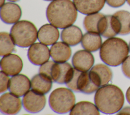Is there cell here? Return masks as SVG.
I'll return each instance as SVG.
<instances>
[{
	"label": "cell",
	"instance_id": "cell-1",
	"mask_svg": "<svg viewBox=\"0 0 130 115\" xmlns=\"http://www.w3.org/2000/svg\"><path fill=\"white\" fill-rule=\"evenodd\" d=\"M77 10L71 0H53L46 9V17L50 23L59 28L72 25L76 20Z\"/></svg>",
	"mask_w": 130,
	"mask_h": 115
},
{
	"label": "cell",
	"instance_id": "cell-2",
	"mask_svg": "<svg viewBox=\"0 0 130 115\" xmlns=\"http://www.w3.org/2000/svg\"><path fill=\"white\" fill-rule=\"evenodd\" d=\"M94 101L99 110L105 114L118 112L124 102V94L117 86L109 84L100 87L94 95Z\"/></svg>",
	"mask_w": 130,
	"mask_h": 115
},
{
	"label": "cell",
	"instance_id": "cell-3",
	"mask_svg": "<svg viewBox=\"0 0 130 115\" xmlns=\"http://www.w3.org/2000/svg\"><path fill=\"white\" fill-rule=\"evenodd\" d=\"M129 47L125 41L116 37H109L102 45L100 50L101 60L106 64L117 66L121 64L129 53Z\"/></svg>",
	"mask_w": 130,
	"mask_h": 115
},
{
	"label": "cell",
	"instance_id": "cell-4",
	"mask_svg": "<svg viewBox=\"0 0 130 115\" xmlns=\"http://www.w3.org/2000/svg\"><path fill=\"white\" fill-rule=\"evenodd\" d=\"M10 35L16 45L21 48H26L36 41L38 31L32 22L21 20L13 25L10 30Z\"/></svg>",
	"mask_w": 130,
	"mask_h": 115
},
{
	"label": "cell",
	"instance_id": "cell-5",
	"mask_svg": "<svg viewBox=\"0 0 130 115\" xmlns=\"http://www.w3.org/2000/svg\"><path fill=\"white\" fill-rule=\"evenodd\" d=\"M76 98L72 90L58 88L54 90L49 97L50 108L55 112L66 113L72 110L75 104Z\"/></svg>",
	"mask_w": 130,
	"mask_h": 115
},
{
	"label": "cell",
	"instance_id": "cell-6",
	"mask_svg": "<svg viewBox=\"0 0 130 115\" xmlns=\"http://www.w3.org/2000/svg\"><path fill=\"white\" fill-rule=\"evenodd\" d=\"M46 102V97L44 94L38 93L33 90L28 91L22 99L24 108L30 113L41 111L44 108Z\"/></svg>",
	"mask_w": 130,
	"mask_h": 115
},
{
	"label": "cell",
	"instance_id": "cell-7",
	"mask_svg": "<svg viewBox=\"0 0 130 115\" xmlns=\"http://www.w3.org/2000/svg\"><path fill=\"white\" fill-rule=\"evenodd\" d=\"M120 30L117 17L113 15H104L98 25L99 33L105 37H112L119 34Z\"/></svg>",
	"mask_w": 130,
	"mask_h": 115
},
{
	"label": "cell",
	"instance_id": "cell-8",
	"mask_svg": "<svg viewBox=\"0 0 130 115\" xmlns=\"http://www.w3.org/2000/svg\"><path fill=\"white\" fill-rule=\"evenodd\" d=\"M50 50L48 47L41 43L32 44L28 49L27 57L29 61L34 65H41L50 58Z\"/></svg>",
	"mask_w": 130,
	"mask_h": 115
},
{
	"label": "cell",
	"instance_id": "cell-9",
	"mask_svg": "<svg viewBox=\"0 0 130 115\" xmlns=\"http://www.w3.org/2000/svg\"><path fill=\"white\" fill-rule=\"evenodd\" d=\"M100 87L98 79L93 71L90 70L81 72L78 83V92L91 94Z\"/></svg>",
	"mask_w": 130,
	"mask_h": 115
},
{
	"label": "cell",
	"instance_id": "cell-10",
	"mask_svg": "<svg viewBox=\"0 0 130 115\" xmlns=\"http://www.w3.org/2000/svg\"><path fill=\"white\" fill-rule=\"evenodd\" d=\"M22 102L20 98L12 93H5L0 98V109L6 114H15L21 109Z\"/></svg>",
	"mask_w": 130,
	"mask_h": 115
},
{
	"label": "cell",
	"instance_id": "cell-11",
	"mask_svg": "<svg viewBox=\"0 0 130 115\" xmlns=\"http://www.w3.org/2000/svg\"><path fill=\"white\" fill-rule=\"evenodd\" d=\"M22 59L16 54L5 55L1 60L2 71L9 76H14L19 74L22 70Z\"/></svg>",
	"mask_w": 130,
	"mask_h": 115
},
{
	"label": "cell",
	"instance_id": "cell-12",
	"mask_svg": "<svg viewBox=\"0 0 130 115\" xmlns=\"http://www.w3.org/2000/svg\"><path fill=\"white\" fill-rule=\"evenodd\" d=\"M30 87L31 82L29 79L24 74H18L10 79L9 90L11 93L18 97L24 95Z\"/></svg>",
	"mask_w": 130,
	"mask_h": 115
},
{
	"label": "cell",
	"instance_id": "cell-13",
	"mask_svg": "<svg viewBox=\"0 0 130 115\" xmlns=\"http://www.w3.org/2000/svg\"><path fill=\"white\" fill-rule=\"evenodd\" d=\"M72 64L76 69L83 71H87L92 67L94 62L93 55L88 51L81 50L77 51L73 55Z\"/></svg>",
	"mask_w": 130,
	"mask_h": 115
},
{
	"label": "cell",
	"instance_id": "cell-14",
	"mask_svg": "<svg viewBox=\"0 0 130 115\" xmlns=\"http://www.w3.org/2000/svg\"><path fill=\"white\" fill-rule=\"evenodd\" d=\"M1 18L5 23L11 24L20 19L22 11L20 6L13 3H6L1 7Z\"/></svg>",
	"mask_w": 130,
	"mask_h": 115
},
{
	"label": "cell",
	"instance_id": "cell-15",
	"mask_svg": "<svg viewBox=\"0 0 130 115\" xmlns=\"http://www.w3.org/2000/svg\"><path fill=\"white\" fill-rule=\"evenodd\" d=\"M73 69V68L69 63L55 62L52 68V81L60 84H66L71 75Z\"/></svg>",
	"mask_w": 130,
	"mask_h": 115
},
{
	"label": "cell",
	"instance_id": "cell-16",
	"mask_svg": "<svg viewBox=\"0 0 130 115\" xmlns=\"http://www.w3.org/2000/svg\"><path fill=\"white\" fill-rule=\"evenodd\" d=\"M59 36V32L58 29L51 24L43 25L38 31V39L39 42L47 46L55 43Z\"/></svg>",
	"mask_w": 130,
	"mask_h": 115
},
{
	"label": "cell",
	"instance_id": "cell-17",
	"mask_svg": "<svg viewBox=\"0 0 130 115\" xmlns=\"http://www.w3.org/2000/svg\"><path fill=\"white\" fill-rule=\"evenodd\" d=\"M50 54L54 61L63 63L69 60L72 55V50L69 45L63 42H59L53 44L50 49Z\"/></svg>",
	"mask_w": 130,
	"mask_h": 115
},
{
	"label": "cell",
	"instance_id": "cell-18",
	"mask_svg": "<svg viewBox=\"0 0 130 115\" xmlns=\"http://www.w3.org/2000/svg\"><path fill=\"white\" fill-rule=\"evenodd\" d=\"M105 2L106 0H73L77 10L85 15L100 11L104 7Z\"/></svg>",
	"mask_w": 130,
	"mask_h": 115
},
{
	"label": "cell",
	"instance_id": "cell-19",
	"mask_svg": "<svg viewBox=\"0 0 130 115\" xmlns=\"http://www.w3.org/2000/svg\"><path fill=\"white\" fill-rule=\"evenodd\" d=\"M60 37L64 43L69 46H74L81 41L83 35L80 28L75 25H71L62 30Z\"/></svg>",
	"mask_w": 130,
	"mask_h": 115
},
{
	"label": "cell",
	"instance_id": "cell-20",
	"mask_svg": "<svg viewBox=\"0 0 130 115\" xmlns=\"http://www.w3.org/2000/svg\"><path fill=\"white\" fill-rule=\"evenodd\" d=\"M52 82L47 76L39 73L31 79V88L32 90L40 94H47L52 88Z\"/></svg>",
	"mask_w": 130,
	"mask_h": 115
},
{
	"label": "cell",
	"instance_id": "cell-21",
	"mask_svg": "<svg viewBox=\"0 0 130 115\" xmlns=\"http://www.w3.org/2000/svg\"><path fill=\"white\" fill-rule=\"evenodd\" d=\"M102 38L98 33L88 32L85 33L81 40L82 47L89 52L98 51L102 45Z\"/></svg>",
	"mask_w": 130,
	"mask_h": 115
},
{
	"label": "cell",
	"instance_id": "cell-22",
	"mask_svg": "<svg viewBox=\"0 0 130 115\" xmlns=\"http://www.w3.org/2000/svg\"><path fill=\"white\" fill-rule=\"evenodd\" d=\"M90 70L93 71L98 78L101 87L108 84L112 79V70L105 64H96L93 66Z\"/></svg>",
	"mask_w": 130,
	"mask_h": 115
},
{
	"label": "cell",
	"instance_id": "cell-23",
	"mask_svg": "<svg viewBox=\"0 0 130 115\" xmlns=\"http://www.w3.org/2000/svg\"><path fill=\"white\" fill-rule=\"evenodd\" d=\"M70 114H100V110L92 103L83 101L75 104Z\"/></svg>",
	"mask_w": 130,
	"mask_h": 115
},
{
	"label": "cell",
	"instance_id": "cell-24",
	"mask_svg": "<svg viewBox=\"0 0 130 115\" xmlns=\"http://www.w3.org/2000/svg\"><path fill=\"white\" fill-rule=\"evenodd\" d=\"M15 45L10 34L6 32L0 33V55L1 56L10 54L14 51Z\"/></svg>",
	"mask_w": 130,
	"mask_h": 115
},
{
	"label": "cell",
	"instance_id": "cell-25",
	"mask_svg": "<svg viewBox=\"0 0 130 115\" xmlns=\"http://www.w3.org/2000/svg\"><path fill=\"white\" fill-rule=\"evenodd\" d=\"M104 16L102 13H95L87 15L84 19L83 26L88 32L98 33V25L100 19Z\"/></svg>",
	"mask_w": 130,
	"mask_h": 115
},
{
	"label": "cell",
	"instance_id": "cell-26",
	"mask_svg": "<svg viewBox=\"0 0 130 115\" xmlns=\"http://www.w3.org/2000/svg\"><path fill=\"white\" fill-rule=\"evenodd\" d=\"M118 20L120 30L119 34L126 35L130 33V13L126 11H119L113 14Z\"/></svg>",
	"mask_w": 130,
	"mask_h": 115
},
{
	"label": "cell",
	"instance_id": "cell-27",
	"mask_svg": "<svg viewBox=\"0 0 130 115\" xmlns=\"http://www.w3.org/2000/svg\"><path fill=\"white\" fill-rule=\"evenodd\" d=\"M54 61H48L41 65L39 68V72L40 73L44 74L51 80V72L52 66L54 63Z\"/></svg>",
	"mask_w": 130,
	"mask_h": 115
},
{
	"label": "cell",
	"instance_id": "cell-28",
	"mask_svg": "<svg viewBox=\"0 0 130 115\" xmlns=\"http://www.w3.org/2000/svg\"><path fill=\"white\" fill-rule=\"evenodd\" d=\"M10 79L9 77L3 71H1V86H0V92L1 93L6 91L8 89H9V84Z\"/></svg>",
	"mask_w": 130,
	"mask_h": 115
},
{
	"label": "cell",
	"instance_id": "cell-29",
	"mask_svg": "<svg viewBox=\"0 0 130 115\" xmlns=\"http://www.w3.org/2000/svg\"><path fill=\"white\" fill-rule=\"evenodd\" d=\"M121 68L124 75L130 79V56H128L122 62Z\"/></svg>",
	"mask_w": 130,
	"mask_h": 115
},
{
	"label": "cell",
	"instance_id": "cell-30",
	"mask_svg": "<svg viewBox=\"0 0 130 115\" xmlns=\"http://www.w3.org/2000/svg\"><path fill=\"white\" fill-rule=\"evenodd\" d=\"M126 0H106L107 4L111 7L118 8L122 6Z\"/></svg>",
	"mask_w": 130,
	"mask_h": 115
},
{
	"label": "cell",
	"instance_id": "cell-31",
	"mask_svg": "<svg viewBox=\"0 0 130 115\" xmlns=\"http://www.w3.org/2000/svg\"><path fill=\"white\" fill-rule=\"evenodd\" d=\"M117 114H130V107L126 106L121 108L117 113Z\"/></svg>",
	"mask_w": 130,
	"mask_h": 115
},
{
	"label": "cell",
	"instance_id": "cell-32",
	"mask_svg": "<svg viewBox=\"0 0 130 115\" xmlns=\"http://www.w3.org/2000/svg\"><path fill=\"white\" fill-rule=\"evenodd\" d=\"M126 98L127 102L130 104V87L127 89L126 92Z\"/></svg>",
	"mask_w": 130,
	"mask_h": 115
},
{
	"label": "cell",
	"instance_id": "cell-33",
	"mask_svg": "<svg viewBox=\"0 0 130 115\" xmlns=\"http://www.w3.org/2000/svg\"><path fill=\"white\" fill-rule=\"evenodd\" d=\"M5 1V0H1V4H0V5H1V7H2L3 5H4V4H4Z\"/></svg>",
	"mask_w": 130,
	"mask_h": 115
},
{
	"label": "cell",
	"instance_id": "cell-34",
	"mask_svg": "<svg viewBox=\"0 0 130 115\" xmlns=\"http://www.w3.org/2000/svg\"><path fill=\"white\" fill-rule=\"evenodd\" d=\"M8 1H11V2H17V1H19V0H8Z\"/></svg>",
	"mask_w": 130,
	"mask_h": 115
},
{
	"label": "cell",
	"instance_id": "cell-35",
	"mask_svg": "<svg viewBox=\"0 0 130 115\" xmlns=\"http://www.w3.org/2000/svg\"><path fill=\"white\" fill-rule=\"evenodd\" d=\"M126 2L127 3V4L130 6V0H126Z\"/></svg>",
	"mask_w": 130,
	"mask_h": 115
},
{
	"label": "cell",
	"instance_id": "cell-36",
	"mask_svg": "<svg viewBox=\"0 0 130 115\" xmlns=\"http://www.w3.org/2000/svg\"><path fill=\"white\" fill-rule=\"evenodd\" d=\"M129 52H130V42H129Z\"/></svg>",
	"mask_w": 130,
	"mask_h": 115
},
{
	"label": "cell",
	"instance_id": "cell-37",
	"mask_svg": "<svg viewBox=\"0 0 130 115\" xmlns=\"http://www.w3.org/2000/svg\"><path fill=\"white\" fill-rule=\"evenodd\" d=\"M45 1H53V0H45Z\"/></svg>",
	"mask_w": 130,
	"mask_h": 115
}]
</instances>
